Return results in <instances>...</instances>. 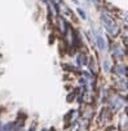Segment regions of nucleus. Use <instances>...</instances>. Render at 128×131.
Segmentation results:
<instances>
[{
    "mask_svg": "<svg viewBox=\"0 0 128 131\" xmlns=\"http://www.w3.org/2000/svg\"><path fill=\"white\" fill-rule=\"evenodd\" d=\"M57 8H58V13L61 14V17L67 18V20H74V13H72V12L70 10V8H69L67 5H65L62 2L58 3Z\"/></svg>",
    "mask_w": 128,
    "mask_h": 131,
    "instance_id": "39448f33",
    "label": "nucleus"
},
{
    "mask_svg": "<svg viewBox=\"0 0 128 131\" xmlns=\"http://www.w3.org/2000/svg\"><path fill=\"white\" fill-rule=\"evenodd\" d=\"M119 18L124 22H128V12H119Z\"/></svg>",
    "mask_w": 128,
    "mask_h": 131,
    "instance_id": "1a4fd4ad",
    "label": "nucleus"
},
{
    "mask_svg": "<svg viewBox=\"0 0 128 131\" xmlns=\"http://www.w3.org/2000/svg\"><path fill=\"white\" fill-rule=\"evenodd\" d=\"M123 105H124V100L119 95H111V96H109V99H107V108L111 110V113H113V112H117V110L122 109Z\"/></svg>",
    "mask_w": 128,
    "mask_h": 131,
    "instance_id": "f03ea898",
    "label": "nucleus"
},
{
    "mask_svg": "<svg viewBox=\"0 0 128 131\" xmlns=\"http://www.w3.org/2000/svg\"><path fill=\"white\" fill-rule=\"evenodd\" d=\"M111 52H113V56L114 57H117V59H123V51H122V48L120 47H114L113 49H111Z\"/></svg>",
    "mask_w": 128,
    "mask_h": 131,
    "instance_id": "0eeeda50",
    "label": "nucleus"
},
{
    "mask_svg": "<svg viewBox=\"0 0 128 131\" xmlns=\"http://www.w3.org/2000/svg\"><path fill=\"white\" fill-rule=\"evenodd\" d=\"M125 68L123 66V65H120V64H118L117 66H115V70H114V73H115V75H125Z\"/></svg>",
    "mask_w": 128,
    "mask_h": 131,
    "instance_id": "6e6552de",
    "label": "nucleus"
},
{
    "mask_svg": "<svg viewBox=\"0 0 128 131\" xmlns=\"http://www.w3.org/2000/svg\"><path fill=\"white\" fill-rule=\"evenodd\" d=\"M43 2H45V3H47V2H48V0H43Z\"/></svg>",
    "mask_w": 128,
    "mask_h": 131,
    "instance_id": "4468645a",
    "label": "nucleus"
},
{
    "mask_svg": "<svg viewBox=\"0 0 128 131\" xmlns=\"http://www.w3.org/2000/svg\"><path fill=\"white\" fill-rule=\"evenodd\" d=\"M96 43H97V48L100 51H104L106 48V43H105V39L102 38L101 35H97L96 36Z\"/></svg>",
    "mask_w": 128,
    "mask_h": 131,
    "instance_id": "423d86ee",
    "label": "nucleus"
},
{
    "mask_svg": "<svg viewBox=\"0 0 128 131\" xmlns=\"http://www.w3.org/2000/svg\"><path fill=\"white\" fill-rule=\"evenodd\" d=\"M76 10H78V13L80 14V17H82V18H85V13H84V12H83V10H82L80 8H78Z\"/></svg>",
    "mask_w": 128,
    "mask_h": 131,
    "instance_id": "9d476101",
    "label": "nucleus"
},
{
    "mask_svg": "<svg viewBox=\"0 0 128 131\" xmlns=\"http://www.w3.org/2000/svg\"><path fill=\"white\" fill-rule=\"evenodd\" d=\"M2 125H3V123H2V121H0V127H2Z\"/></svg>",
    "mask_w": 128,
    "mask_h": 131,
    "instance_id": "ddd939ff",
    "label": "nucleus"
},
{
    "mask_svg": "<svg viewBox=\"0 0 128 131\" xmlns=\"http://www.w3.org/2000/svg\"><path fill=\"white\" fill-rule=\"evenodd\" d=\"M104 66H105V70H106V71H107V70H110V69H109V68H110V65H109V62H107V61H105V62H104Z\"/></svg>",
    "mask_w": 128,
    "mask_h": 131,
    "instance_id": "9b49d317",
    "label": "nucleus"
},
{
    "mask_svg": "<svg viewBox=\"0 0 128 131\" xmlns=\"http://www.w3.org/2000/svg\"><path fill=\"white\" fill-rule=\"evenodd\" d=\"M110 119H111V110L106 106V108H104L100 112V114H98V119H97L98 125L100 126H105V125H107L109 122H110Z\"/></svg>",
    "mask_w": 128,
    "mask_h": 131,
    "instance_id": "20e7f679",
    "label": "nucleus"
},
{
    "mask_svg": "<svg viewBox=\"0 0 128 131\" xmlns=\"http://www.w3.org/2000/svg\"><path fill=\"white\" fill-rule=\"evenodd\" d=\"M127 47H128V46H127Z\"/></svg>",
    "mask_w": 128,
    "mask_h": 131,
    "instance_id": "2eb2a0df",
    "label": "nucleus"
},
{
    "mask_svg": "<svg viewBox=\"0 0 128 131\" xmlns=\"http://www.w3.org/2000/svg\"><path fill=\"white\" fill-rule=\"evenodd\" d=\"M110 131H119V130H117V128H111Z\"/></svg>",
    "mask_w": 128,
    "mask_h": 131,
    "instance_id": "f8f14e48",
    "label": "nucleus"
},
{
    "mask_svg": "<svg viewBox=\"0 0 128 131\" xmlns=\"http://www.w3.org/2000/svg\"><path fill=\"white\" fill-rule=\"evenodd\" d=\"M76 38H78V36H76L75 31L71 29V26L67 25V27H66V30L63 32V40L66 43V47L67 48H72V47H74L76 44V40H78Z\"/></svg>",
    "mask_w": 128,
    "mask_h": 131,
    "instance_id": "7ed1b4c3",
    "label": "nucleus"
},
{
    "mask_svg": "<svg viewBox=\"0 0 128 131\" xmlns=\"http://www.w3.org/2000/svg\"><path fill=\"white\" fill-rule=\"evenodd\" d=\"M101 21H102V25H104L105 30L107 31V34H110L111 36H117L120 32V29H119L117 21L114 20V17H111L109 13L104 12L101 14Z\"/></svg>",
    "mask_w": 128,
    "mask_h": 131,
    "instance_id": "f257e3e1",
    "label": "nucleus"
}]
</instances>
